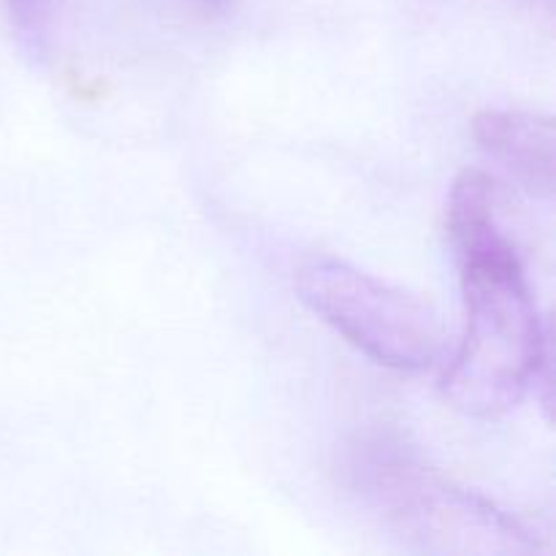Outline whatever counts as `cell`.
<instances>
[{
	"label": "cell",
	"mask_w": 556,
	"mask_h": 556,
	"mask_svg": "<svg viewBox=\"0 0 556 556\" xmlns=\"http://www.w3.org/2000/svg\"><path fill=\"white\" fill-rule=\"evenodd\" d=\"M465 331L443 394L472 418H500L527 394L552 410V334L538 315L525 266L505 228L456 244Z\"/></svg>",
	"instance_id": "cell-1"
},
{
	"label": "cell",
	"mask_w": 556,
	"mask_h": 556,
	"mask_svg": "<svg viewBox=\"0 0 556 556\" xmlns=\"http://www.w3.org/2000/svg\"><path fill=\"white\" fill-rule=\"evenodd\" d=\"M356 483L375 514L421 552L459 556L541 552V541L525 521L483 494L456 486L396 445H369L356 462Z\"/></svg>",
	"instance_id": "cell-2"
},
{
	"label": "cell",
	"mask_w": 556,
	"mask_h": 556,
	"mask_svg": "<svg viewBox=\"0 0 556 556\" xmlns=\"http://www.w3.org/2000/svg\"><path fill=\"white\" fill-rule=\"evenodd\" d=\"M296 293L309 313L380 367L421 372L443 351L440 320L427 302L348 261L309 258L296 271Z\"/></svg>",
	"instance_id": "cell-3"
},
{
	"label": "cell",
	"mask_w": 556,
	"mask_h": 556,
	"mask_svg": "<svg viewBox=\"0 0 556 556\" xmlns=\"http://www.w3.org/2000/svg\"><path fill=\"white\" fill-rule=\"evenodd\" d=\"M478 147L535 199H552L556 185L554 119L535 112L486 109L472 119Z\"/></svg>",
	"instance_id": "cell-4"
},
{
	"label": "cell",
	"mask_w": 556,
	"mask_h": 556,
	"mask_svg": "<svg viewBox=\"0 0 556 556\" xmlns=\"http://www.w3.org/2000/svg\"><path fill=\"white\" fill-rule=\"evenodd\" d=\"M3 5L22 52L33 63H43L52 52L58 0H3Z\"/></svg>",
	"instance_id": "cell-5"
},
{
	"label": "cell",
	"mask_w": 556,
	"mask_h": 556,
	"mask_svg": "<svg viewBox=\"0 0 556 556\" xmlns=\"http://www.w3.org/2000/svg\"><path fill=\"white\" fill-rule=\"evenodd\" d=\"M195 3L206 5V9H226L228 0H195Z\"/></svg>",
	"instance_id": "cell-6"
}]
</instances>
